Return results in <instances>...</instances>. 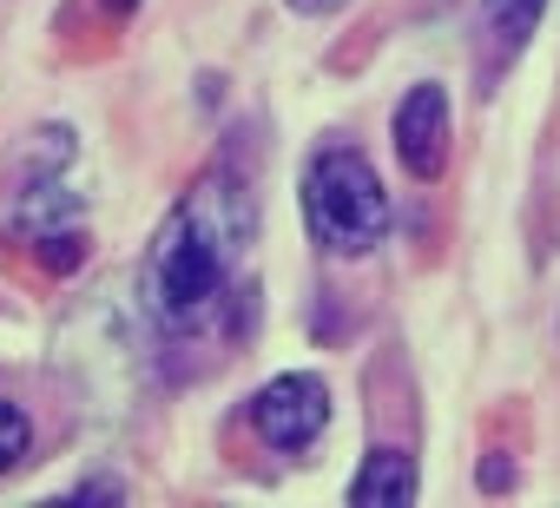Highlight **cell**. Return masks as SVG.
<instances>
[{
    "label": "cell",
    "mask_w": 560,
    "mask_h": 508,
    "mask_svg": "<svg viewBox=\"0 0 560 508\" xmlns=\"http://www.w3.org/2000/svg\"><path fill=\"white\" fill-rule=\"evenodd\" d=\"M481 41H488V54H494V67H508L527 41H534V27H540V14H547V0H481Z\"/></svg>",
    "instance_id": "cell-7"
},
{
    "label": "cell",
    "mask_w": 560,
    "mask_h": 508,
    "mask_svg": "<svg viewBox=\"0 0 560 508\" xmlns=\"http://www.w3.org/2000/svg\"><path fill=\"white\" fill-rule=\"evenodd\" d=\"M475 488H481V495H508V488H514V462H508V449L481 455V469H475Z\"/></svg>",
    "instance_id": "cell-10"
},
{
    "label": "cell",
    "mask_w": 560,
    "mask_h": 508,
    "mask_svg": "<svg viewBox=\"0 0 560 508\" xmlns=\"http://www.w3.org/2000/svg\"><path fill=\"white\" fill-rule=\"evenodd\" d=\"M73 126H40V132H27L21 139V152H14V185H27V178H60L67 165H73Z\"/></svg>",
    "instance_id": "cell-8"
},
{
    "label": "cell",
    "mask_w": 560,
    "mask_h": 508,
    "mask_svg": "<svg viewBox=\"0 0 560 508\" xmlns=\"http://www.w3.org/2000/svg\"><path fill=\"white\" fill-rule=\"evenodd\" d=\"M27 455H34V416L14 396H0V475H14Z\"/></svg>",
    "instance_id": "cell-9"
},
{
    "label": "cell",
    "mask_w": 560,
    "mask_h": 508,
    "mask_svg": "<svg viewBox=\"0 0 560 508\" xmlns=\"http://www.w3.org/2000/svg\"><path fill=\"white\" fill-rule=\"evenodd\" d=\"M416 462L402 449H370L363 469L350 475V508H409L416 501Z\"/></svg>",
    "instance_id": "cell-6"
},
{
    "label": "cell",
    "mask_w": 560,
    "mask_h": 508,
    "mask_svg": "<svg viewBox=\"0 0 560 508\" xmlns=\"http://www.w3.org/2000/svg\"><path fill=\"white\" fill-rule=\"evenodd\" d=\"M291 14H304V21H330V14H343L350 0H284Z\"/></svg>",
    "instance_id": "cell-12"
},
{
    "label": "cell",
    "mask_w": 560,
    "mask_h": 508,
    "mask_svg": "<svg viewBox=\"0 0 560 508\" xmlns=\"http://www.w3.org/2000/svg\"><path fill=\"white\" fill-rule=\"evenodd\" d=\"M257 238V198L237 165H211L178 192V205L159 218L145 258H139V311L152 337L198 344L218 337V318H250V291H237V265Z\"/></svg>",
    "instance_id": "cell-1"
},
{
    "label": "cell",
    "mask_w": 560,
    "mask_h": 508,
    "mask_svg": "<svg viewBox=\"0 0 560 508\" xmlns=\"http://www.w3.org/2000/svg\"><path fill=\"white\" fill-rule=\"evenodd\" d=\"M67 501H126V482L119 475H86L67 488Z\"/></svg>",
    "instance_id": "cell-11"
},
{
    "label": "cell",
    "mask_w": 560,
    "mask_h": 508,
    "mask_svg": "<svg viewBox=\"0 0 560 508\" xmlns=\"http://www.w3.org/2000/svg\"><path fill=\"white\" fill-rule=\"evenodd\" d=\"M448 86L442 80H416L396 113H389V139H396V159L416 185H435L448 172Z\"/></svg>",
    "instance_id": "cell-5"
},
{
    "label": "cell",
    "mask_w": 560,
    "mask_h": 508,
    "mask_svg": "<svg viewBox=\"0 0 560 508\" xmlns=\"http://www.w3.org/2000/svg\"><path fill=\"white\" fill-rule=\"evenodd\" d=\"M8 231L34 251L40 272H54V278L80 272L86 251H93V238H86V205H80V192L60 185V178H27V185H14V192H8Z\"/></svg>",
    "instance_id": "cell-3"
},
{
    "label": "cell",
    "mask_w": 560,
    "mask_h": 508,
    "mask_svg": "<svg viewBox=\"0 0 560 508\" xmlns=\"http://www.w3.org/2000/svg\"><path fill=\"white\" fill-rule=\"evenodd\" d=\"M304 231L317 251H330V258H370V251L389 238L396 224V205L376 178V165L357 152V146H324L311 152L304 165Z\"/></svg>",
    "instance_id": "cell-2"
},
{
    "label": "cell",
    "mask_w": 560,
    "mask_h": 508,
    "mask_svg": "<svg viewBox=\"0 0 560 508\" xmlns=\"http://www.w3.org/2000/svg\"><path fill=\"white\" fill-rule=\"evenodd\" d=\"M250 429H257V442L277 449V455H304V449L330 429V383L311 377V370L270 377V383L250 396Z\"/></svg>",
    "instance_id": "cell-4"
},
{
    "label": "cell",
    "mask_w": 560,
    "mask_h": 508,
    "mask_svg": "<svg viewBox=\"0 0 560 508\" xmlns=\"http://www.w3.org/2000/svg\"><path fill=\"white\" fill-rule=\"evenodd\" d=\"M100 8H106V14H113V21H126V14H132V8H139V0H100Z\"/></svg>",
    "instance_id": "cell-13"
}]
</instances>
